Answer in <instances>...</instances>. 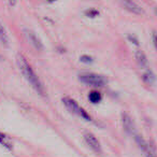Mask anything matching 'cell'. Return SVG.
I'll list each match as a JSON object with an SVG mask.
<instances>
[{
	"label": "cell",
	"instance_id": "cell-1",
	"mask_svg": "<svg viewBox=\"0 0 157 157\" xmlns=\"http://www.w3.org/2000/svg\"><path fill=\"white\" fill-rule=\"evenodd\" d=\"M17 65H18V67H20L21 71H22L23 75H24L25 78L30 83V85L35 88L36 92L39 93L41 96H45V90H44L43 84L40 82L38 75L35 73L33 68L30 67L28 61L26 60V58H25L22 54L17 55Z\"/></svg>",
	"mask_w": 157,
	"mask_h": 157
},
{
	"label": "cell",
	"instance_id": "cell-2",
	"mask_svg": "<svg viewBox=\"0 0 157 157\" xmlns=\"http://www.w3.org/2000/svg\"><path fill=\"white\" fill-rule=\"evenodd\" d=\"M78 78H80V81L82 83L94 86V87H103L108 83V78L105 76L96 73H85V72L80 73L78 74Z\"/></svg>",
	"mask_w": 157,
	"mask_h": 157
},
{
	"label": "cell",
	"instance_id": "cell-3",
	"mask_svg": "<svg viewBox=\"0 0 157 157\" xmlns=\"http://www.w3.org/2000/svg\"><path fill=\"white\" fill-rule=\"evenodd\" d=\"M63 105L67 107V109L69 110L70 112H72L73 114L81 116L82 118H84V120H86V121H92V117L90 116V114H88L83 108L80 107L78 103L76 102L75 100H73L72 98H70V97H65V98L63 99Z\"/></svg>",
	"mask_w": 157,
	"mask_h": 157
},
{
	"label": "cell",
	"instance_id": "cell-4",
	"mask_svg": "<svg viewBox=\"0 0 157 157\" xmlns=\"http://www.w3.org/2000/svg\"><path fill=\"white\" fill-rule=\"evenodd\" d=\"M84 140H85L86 144L90 147V150L94 151L95 153H101V145H100V142L98 141L96 137H95L93 133L88 132L86 131L84 133Z\"/></svg>",
	"mask_w": 157,
	"mask_h": 157
},
{
	"label": "cell",
	"instance_id": "cell-5",
	"mask_svg": "<svg viewBox=\"0 0 157 157\" xmlns=\"http://www.w3.org/2000/svg\"><path fill=\"white\" fill-rule=\"evenodd\" d=\"M122 5L127 11L136 14V15H142L144 13L143 9L138 3H136L133 0H122Z\"/></svg>",
	"mask_w": 157,
	"mask_h": 157
},
{
	"label": "cell",
	"instance_id": "cell-6",
	"mask_svg": "<svg viewBox=\"0 0 157 157\" xmlns=\"http://www.w3.org/2000/svg\"><path fill=\"white\" fill-rule=\"evenodd\" d=\"M122 123H123V127L126 130L127 133L129 135H132L136 132V128H135V124H133V121L131 120V117L128 115L127 113H123L122 114Z\"/></svg>",
	"mask_w": 157,
	"mask_h": 157
},
{
	"label": "cell",
	"instance_id": "cell-7",
	"mask_svg": "<svg viewBox=\"0 0 157 157\" xmlns=\"http://www.w3.org/2000/svg\"><path fill=\"white\" fill-rule=\"evenodd\" d=\"M25 33H26V36H27V38H28L29 42H30L31 45H33V48H37L38 51H41L42 48H43V44H42L41 40L38 38V36L36 35L35 33H33V31L26 29V30H25Z\"/></svg>",
	"mask_w": 157,
	"mask_h": 157
},
{
	"label": "cell",
	"instance_id": "cell-8",
	"mask_svg": "<svg viewBox=\"0 0 157 157\" xmlns=\"http://www.w3.org/2000/svg\"><path fill=\"white\" fill-rule=\"evenodd\" d=\"M136 60L141 67H146L147 66V58L146 55L142 51H137L136 52Z\"/></svg>",
	"mask_w": 157,
	"mask_h": 157
},
{
	"label": "cell",
	"instance_id": "cell-9",
	"mask_svg": "<svg viewBox=\"0 0 157 157\" xmlns=\"http://www.w3.org/2000/svg\"><path fill=\"white\" fill-rule=\"evenodd\" d=\"M135 140L136 143L138 144V146L140 147V150H142L143 152H148V144L143 138L141 137L140 135H136L135 136Z\"/></svg>",
	"mask_w": 157,
	"mask_h": 157
},
{
	"label": "cell",
	"instance_id": "cell-10",
	"mask_svg": "<svg viewBox=\"0 0 157 157\" xmlns=\"http://www.w3.org/2000/svg\"><path fill=\"white\" fill-rule=\"evenodd\" d=\"M142 80L146 84H153L155 82V80H156V76H155V74L152 71H146L142 75Z\"/></svg>",
	"mask_w": 157,
	"mask_h": 157
},
{
	"label": "cell",
	"instance_id": "cell-11",
	"mask_svg": "<svg viewBox=\"0 0 157 157\" xmlns=\"http://www.w3.org/2000/svg\"><path fill=\"white\" fill-rule=\"evenodd\" d=\"M88 99L92 103H99L102 99V96L99 92L97 90H92V92L88 94Z\"/></svg>",
	"mask_w": 157,
	"mask_h": 157
},
{
	"label": "cell",
	"instance_id": "cell-12",
	"mask_svg": "<svg viewBox=\"0 0 157 157\" xmlns=\"http://www.w3.org/2000/svg\"><path fill=\"white\" fill-rule=\"evenodd\" d=\"M0 42H1L5 46H8V44H9L7 33H6L5 28H3V26L1 25V23H0Z\"/></svg>",
	"mask_w": 157,
	"mask_h": 157
},
{
	"label": "cell",
	"instance_id": "cell-13",
	"mask_svg": "<svg viewBox=\"0 0 157 157\" xmlns=\"http://www.w3.org/2000/svg\"><path fill=\"white\" fill-rule=\"evenodd\" d=\"M0 144H2L3 146H6L7 148L11 150L12 148V144H11V141L8 139V137L5 135V133L0 132Z\"/></svg>",
	"mask_w": 157,
	"mask_h": 157
},
{
	"label": "cell",
	"instance_id": "cell-14",
	"mask_svg": "<svg viewBox=\"0 0 157 157\" xmlns=\"http://www.w3.org/2000/svg\"><path fill=\"white\" fill-rule=\"evenodd\" d=\"M84 14H85L87 17L90 18H94V17H97V16L99 15V11L96 9H88L86 10L85 12H84Z\"/></svg>",
	"mask_w": 157,
	"mask_h": 157
},
{
	"label": "cell",
	"instance_id": "cell-15",
	"mask_svg": "<svg viewBox=\"0 0 157 157\" xmlns=\"http://www.w3.org/2000/svg\"><path fill=\"white\" fill-rule=\"evenodd\" d=\"M80 61L83 63H92L94 61V58L92 56H90V55H82L80 57Z\"/></svg>",
	"mask_w": 157,
	"mask_h": 157
},
{
	"label": "cell",
	"instance_id": "cell-16",
	"mask_svg": "<svg viewBox=\"0 0 157 157\" xmlns=\"http://www.w3.org/2000/svg\"><path fill=\"white\" fill-rule=\"evenodd\" d=\"M127 39H128L132 44H135L136 46H139V40H138V38L136 37V36L128 35V36H127Z\"/></svg>",
	"mask_w": 157,
	"mask_h": 157
},
{
	"label": "cell",
	"instance_id": "cell-17",
	"mask_svg": "<svg viewBox=\"0 0 157 157\" xmlns=\"http://www.w3.org/2000/svg\"><path fill=\"white\" fill-rule=\"evenodd\" d=\"M152 42H153V45H154L155 50L157 51V33L156 31H153L152 33Z\"/></svg>",
	"mask_w": 157,
	"mask_h": 157
},
{
	"label": "cell",
	"instance_id": "cell-18",
	"mask_svg": "<svg viewBox=\"0 0 157 157\" xmlns=\"http://www.w3.org/2000/svg\"><path fill=\"white\" fill-rule=\"evenodd\" d=\"M10 3V6H12V7H14V6L16 5V0H8Z\"/></svg>",
	"mask_w": 157,
	"mask_h": 157
},
{
	"label": "cell",
	"instance_id": "cell-19",
	"mask_svg": "<svg viewBox=\"0 0 157 157\" xmlns=\"http://www.w3.org/2000/svg\"><path fill=\"white\" fill-rule=\"evenodd\" d=\"M58 51H59L60 53H65V52H66L65 48H58Z\"/></svg>",
	"mask_w": 157,
	"mask_h": 157
},
{
	"label": "cell",
	"instance_id": "cell-20",
	"mask_svg": "<svg viewBox=\"0 0 157 157\" xmlns=\"http://www.w3.org/2000/svg\"><path fill=\"white\" fill-rule=\"evenodd\" d=\"M46 1H48V2H55L56 0H46Z\"/></svg>",
	"mask_w": 157,
	"mask_h": 157
},
{
	"label": "cell",
	"instance_id": "cell-21",
	"mask_svg": "<svg viewBox=\"0 0 157 157\" xmlns=\"http://www.w3.org/2000/svg\"><path fill=\"white\" fill-rule=\"evenodd\" d=\"M154 12H155V15H156V16H157V8H155Z\"/></svg>",
	"mask_w": 157,
	"mask_h": 157
},
{
	"label": "cell",
	"instance_id": "cell-22",
	"mask_svg": "<svg viewBox=\"0 0 157 157\" xmlns=\"http://www.w3.org/2000/svg\"><path fill=\"white\" fill-rule=\"evenodd\" d=\"M147 157H155V156H154V155H152V154H148Z\"/></svg>",
	"mask_w": 157,
	"mask_h": 157
}]
</instances>
